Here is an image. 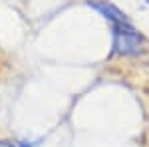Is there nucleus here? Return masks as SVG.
<instances>
[{"mask_svg": "<svg viewBox=\"0 0 149 147\" xmlns=\"http://www.w3.org/2000/svg\"><path fill=\"white\" fill-rule=\"evenodd\" d=\"M113 52L123 56H137L143 52V36L131 24H113Z\"/></svg>", "mask_w": 149, "mask_h": 147, "instance_id": "obj_1", "label": "nucleus"}, {"mask_svg": "<svg viewBox=\"0 0 149 147\" xmlns=\"http://www.w3.org/2000/svg\"><path fill=\"white\" fill-rule=\"evenodd\" d=\"M88 4L92 6L93 10H97L102 16H105L107 20H111L113 24H127L129 22L127 16H125V12H121L119 8H115L113 4H109L107 0H90Z\"/></svg>", "mask_w": 149, "mask_h": 147, "instance_id": "obj_2", "label": "nucleus"}, {"mask_svg": "<svg viewBox=\"0 0 149 147\" xmlns=\"http://www.w3.org/2000/svg\"><path fill=\"white\" fill-rule=\"evenodd\" d=\"M0 147H16V145H12L10 141H4V139H0Z\"/></svg>", "mask_w": 149, "mask_h": 147, "instance_id": "obj_3", "label": "nucleus"}]
</instances>
